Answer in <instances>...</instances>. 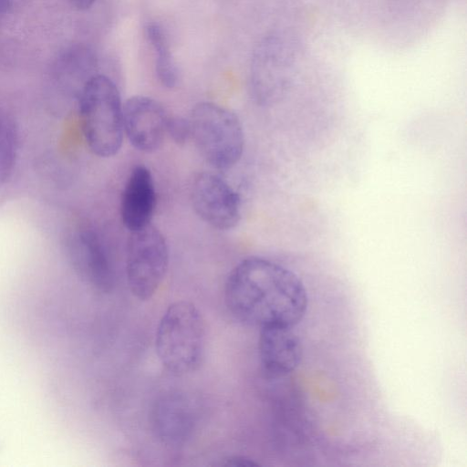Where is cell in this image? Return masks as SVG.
I'll return each mask as SVG.
<instances>
[{
    "mask_svg": "<svg viewBox=\"0 0 467 467\" xmlns=\"http://www.w3.org/2000/svg\"><path fill=\"white\" fill-rule=\"evenodd\" d=\"M228 311L244 324L259 328L295 327L305 317L308 297L304 283L289 268L250 256L229 273L224 285Z\"/></svg>",
    "mask_w": 467,
    "mask_h": 467,
    "instance_id": "obj_1",
    "label": "cell"
},
{
    "mask_svg": "<svg viewBox=\"0 0 467 467\" xmlns=\"http://www.w3.org/2000/svg\"><path fill=\"white\" fill-rule=\"evenodd\" d=\"M205 344V322L197 306L186 300L171 304L155 334L156 354L164 368L173 376L194 372L202 362Z\"/></svg>",
    "mask_w": 467,
    "mask_h": 467,
    "instance_id": "obj_2",
    "label": "cell"
},
{
    "mask_svg": "<svg viewBox=\"0 0 467 467\" xmlns=\"http://www.w3.org/2000/svg\"><path fill=\"white\" fill-rule=\"evenodd\" d=\"M78 102L89 150L101 158L116 155L124 137L123 104L116 84L107 76L96 74L82 88Z\"/></svg>",
    "mask_w": 467,
    "mask_h": 467,
    "instance_id": "obj_3",
    "label": "cell"
},
{
    "mask_svg": "<svg viewBox=\"0 0 467 467\" xmlns=\"http://www.w3.org/2000/svg\"><path fill=\"white\" fill-rule=\"evenodd\" d=\"M188 119L191 140L210 166L227 170L240 161L244 135L239 118L232 110L203 101L192 108Z\"/></svg>",
    "mask_w": 467,
    "mask_h": 467,
    "instance_id": "obj_4",
    "label": "cell"
},
{
    "mask_svg": "<svg viewBox=\"0 0 467 467\" xmlns=\"http://www.w3.org/2000/svg\"><path fill=\"white\" fill-rule=\"evenodd\" d=\"M297 61L296 42L291 36L274 33L257 45L252 58L250 88L262 106L275 104L288 90Z\"/></svg>",
    "mask_w": 467,
    "mask_h": 467,
    "instance_id": "obj_5",
    "label": "cell"
},
{
    "mask_svg": "<svg viewBox=\"0 0 467 467\" xmlns=\"http://www.w3.org/2000/svg\"><path fill=\"white\" fill-rule=\"evenodd\" d=\"M169 267V248L163 234L149 224L130 232L126 246V278L130 293L139 300L151 298L162 284Z\"/></svg>",
    "mask_w": 467,
    "mask_h": 467,
    "instance_id": "obj_6",
    "label": "cell"
},
{
    "mask_svg": "<svg viewBox=\"0 0 467 467\" xmlns=\"http://www.w3.org/2000/svg\"><path fill=\"white\" fill-rule=\"evenodd\" d=\"M191 202L205 223L221 231L234 228L241 219V198L220 175L200 172L191 185Z\"/></svg>",
    "mask_w": 467,
    "mask_h": 467,
    "instance_id": "obj_7",
    "label": "cell"
},
{
    "mask_svg": "<svg viewBox=\"0 0 467 467\" xmlns=\"http://www.w3.org/2000/svg\"><path fill=\"white\" fill-rule=\"evenodd\" d=\"M169 117L163 106L154 99L130 97L122 106L124 135L138 150L154 152L167 136Z\"/></svg>",
    "mask_w": 467,
    "mask_h": 467,
    "instance_id": "obj_8",
    "label": "cell"
},
{
    "mask_svg": "<svg viewBox=\"0 0 467 467\" xmlns=\"http://www.w3.org/2000/svg\"><path fill=\"white\" fill-rule=\"evenodd\" d=\"M67 250L77 274L96 290L110 292L115 271L100 236L92 229L82 228L70 236Z\"/></svg>",
    "mask_w": 467,
    "mask_h": 467,
    "instance_id": "obj_9",
    "label": "cell"
},
{
    "mask_svg": "<svg viewBox=\"0 0 467 467\" xmlns=\"http://www.w3.org/2000/svg\"><path fill=\"white\" fill-rule=\"evenodd\" d=\"M294 327L272 325L260 328L258 353L264 370L273 377L294 371L303 357L302 343Z\"/></svg>",
    "mask_w": 467,
    "mask_h": 467,
    "instance_id": "obj_10",
    "label": "cell"
},
{
    "mask_svg": "<svg viewBox=\"0 0 467 467\" xmlns=\"http://www.w3.org/2000/svg\"><path fill=\"white\" fill-rule=\"evenodd\" d=\"M157 202L155 182L150 170L145 165H136L124 184L119 213L123 225L129 232L150 224Z\"/></svg>",
    "mask_w": 467,
    "mask_h": 467,
    "instance_id": "obj_11",
    "label": "cell"
},
{
    "mask_svg": "<svg viewBox=\"0 0 467 467\" xmlns=\"http://www.w3.org/2000/svg\"><path fill=\"white\" fill-rule=\"evenodd\" d=\"M154 425L160 439L169 445L183 443L195 425V410L191 400L182 394L161 398L154 410Z\"/></svg>",
    "mask_w": 467,
    "mask_h": 467,
    "instance_id": "obj_12",
    "label": "cell"
},
{
    "mask_svg": "<svg viewBox=\"0 0 467 467\" xmlns=\"http://www.w3.org/2000/svg\"><path fill=\"white\" fill-rule=\"evenodd\" d=\"M146 36L156 54L155 72L159 81L168 88H174L178 83V70L165 32L159 25L150 24Z\"/></svg>",
    "mask_w": 467,
    "mask_h": 467,
    "instance_id": "obj_13",
    "label": "cell"
},
{
    "mask_svg": "<svg viewBox=\"0 0 467 467\" xmlns=\"http://www.w3.org/2000/svg\"><path fill=\"white\" fill-rule=\"evenodd\" d=\"M167 135L177 144H184L191 140V126L189 119L179 116L169 117Z\"/></svg>",
    "mask_w": 467,
    "mask_h": 467,
    "instance_id": "obj_14",
    "label": "cell"
},
{
    "mask_svg": "<svg viewBox=\"0 0 467 467\" xmlns=\"http://www.w3.org/2000/svg\"><path fill=\"white\" fill-rule=\"evenodd\" d=\"M222 465L224 466H254L258 465L255 462H254L252 459L243 456H233L229 457L224 460L223 462H222Z\"/></svg>",
    "mask_w": 467,
    "mask_h": 467,
    "instance_id": "obj_15",
    "label": "cell"
},
{
    "mask_svg": "<svg viewBox=\"0 0 467 467\" xmlns=\"http://www.w3.org/2000/svg\"><path fill=\"white\" fill-rule=\"evenodd\" d=\"M72 5L79 10H86L90 8L96 0H67Z\"/></svg>",
    "mask_w": 467,
    "mask_h": 467,
    "instance_id": "obj_16",
    "label": "cell"
},
{
    "mask_svg": "<svg viewBox=\"0 0 467 467\" xmlns=\"http://www.w3.org/2000/svg\"><path fill=\"white\" fill-rule=\"evenodd\" d=\"M10 5V0H0V14L6 11Z\"/></svg>",
    "mask_w": 467,
    "mask_h": 467,
    "instance_id": "obj_17",
    "label": "cell"
}]
</instances>
